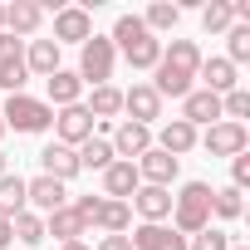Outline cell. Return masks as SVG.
I'll return each mask as SVG.
<instances>
[{
  "label": "cell",
  "mask_w": 250,
  "mask_h": 250,
  "mask_svg": "<svg viewBox=\"0 0 250 250\" xmlns=\"http://www.w3.org/2000/svg\"><path fill=\"white\" fill-rule=\"evenodd\" d=\"M108 40H113V49L133 69H157V59H162V40L143 25V15H118V25H113Z\"/></svg>",
  "instance_id": "cell-1"
},
{
  "label": "cell",
  "mask_w": 250,
  "mask_h": 250,
  "mask_svg": "<svg viewBox=\"0 0 250 250\" xmlns=\"http://www.w3.org/2000/svg\"><path fill=\"white\" fill-rule=\"evenodd\" d=\"M211 226V187L206 182H187L177 196H172V230L182 235H196Z\"/></svg>",
  "instance_id": "cell-2"
},
{
  "label": "cell",
  "mask_w": 250,
  "mask_h": 250,
  "mask_svg": "<svg viewBox=\"0 0 250 250\" xmlns=\"http://www.w3.org/2000/svg\"><path fill=\"white\" fill-rule=\"evenodd\" d=\"M0 118H5V128H15V133H44V128H54V108L44 98H30V93H10L5 108H0Z\"/></svg>",
  "instance_id": "cell-3"
},
{
  "label": "cell",
  "mask_w": 250,
  "mask_h": 250,
  "mask_svg": "<svg viewBox=\"0 0 250 250\" xmlns=\"http://www.w3.org/2000/svg\"><path fill=\"white\" fill-rule=\"evenodd\" d=\"M113 64H118V49H113V40H103V35H93V40H83L79 44V83H108L113 79Z\"/></svg>",
  "instance_id": "cell-4"
},
{
  "label": "cell",
  "mask_w": 250,
  "mask_h": 250,
  "mask_svg": "<svg viewBox=\"0 0 250 250\" xmlns=\"http://www.w3.org/2000/svg\"><path fill=\"white\" fill-rule=\"evenodd\" d=\"M211 157H240L245 147H250V133H245V123H211V128H206V138H196Z\"/></svg>",
  "instance_id": "cell-5"
},
{
  "label": "cell",
  "mask_w": 250,
  "mask_h": 250,
  "mask_svg": "<svg viewBox=\"0 0 250 250\" xmlns=\"http://www.w3.org/2000/svg\"><path fill=\"white\" fill-rule=\"evenodd\" d=\"M54 143H64V147H83L88 138H93V118H88V108L83 103H74V108H59L54 113Z\"/></svg>",
  "instance_id": "cell-6"
},
{
  "label": "cell",
  "mask_w": 250,
  "mask_h": 250,
  "mask_svg": "<svg viewBox=\"0 0 250 250\" xmlns=\"http://www.w3.org/2000/svg\"><path fill=\"white\" fill-rule=\"evenodd\" d=\"M108 147H113L118 162H138V157L152 147V128H143V123H118L113 138H108Z\"/></svg>",
  "instance_id": "cell-7"
},
{
  "label": "cell",
  "mask_w": 250,
  "mask_h": 250,
  "mask_svg": "<svg viewBox=\"0 0 250 250\" xmlns=\"http://www.w3.org/2000/svg\"><path fill=\"white\" fill-rule=\"evenodd\" d=\"M83 40H93V15L83 5H64L54 15V44H83Z\"/></svg>",
  "instance_id": "cell-8"
},
{
  "label": "cell",
  "mask_w": 250,
  "mask_h": 250,
  "mask_svg": "<svg viewBox=\"0 0 250 250\" xmlns=\"http://www.w3.org/2000/svg\"><path fill=\"white\" fill-rule=\"evenodd\" d=\"M133 167H138L143 187H167V191H172V182H177V172H182V162H177V157H167V152H157V147H147Z\"/></svg>",
  "instance_id": "cell-9"
},
{
  "label": "cell",
  "mask_w": 250,
  "mask_h": 250,
  "mask_svg": "<svg viewBox=\"0 0 250 250\" xmlns=\"http://www.w3.org/2000/svg\"><path fill=\"white\" fill-rule=\"evenodd\" d=\"M25 206H35V216H49V211H59V206H69V191H64V182H54V177H35V182H25Z\"/></svg>",
  "instance_id": "cell-10"
},
{
  "label": "cell",
  "mask_w": 250,
  "mask_h": 250,
  "mask_svg": "<svg viewBox=\"0 0 250 250\" xmlns=\"http://www.w3.org/2000/svg\"><path fill=\"white\" fill-rule=\"evenodd\" d=\"M123 113H128V123H143V128H152V123L162 118V98L152 93V83H133L128 93H123Z\"/></svg>",
  "instance_id": "cell-11"
},
{
  "label": "cell",
  "mask_w": 250,
  "mask_h": 250,
  "mask_svg": "<svg viewBox=\"0 0 250 250\" xmlns=\"http://www.w3.org/2000/svg\"><path fill=\"white\" fill-rule=\"evenodd\" d=\"M128 240H133V250H187V235H182V230H172V226H152V221H143Z\"/></svg>",
  "instance_id": "cell-12"
},
{
  "label": "cell",
  "mask_w": 250,
  "mask_h": 250,
  "mask_svg": "<svg viewBox=\"0 0 250 250\" xmlns=\"http://www.w3.org/2000/svg\"><path fill=\"white\" fill-rule=\"evenodd\" d=\"M196 147V128L191 123H182V118H172V123H162V133H157V152H167V157H187Z\"/></svg>",
  "instance_id": "cell-13"
},
{
  "label": "cell",
  "mask_w": 250,
  "mask_h": 250,
  "mask_svg": "<svg viewBox=\"0 0 250 250\" xmlns=\"http://www.w3.org/2000/svg\"><path fill=\"white\" fill-rule=\"evenodd\" d=\"M182 123H191V128H196V123H206V128L221 123V98L206 93V88H191V93L182 98Z\"/></svg>",
  "instance_id": "cell-14"
},
{
  "label": "cell",
  "mask_w": 250,
  "mask_h": 250,
  "mask_svg": "<svg viewBox=\"0 0 250 250\" xmlns=\"http://www.w3.org/2000/svg\"><path fill=\"white\" fill-rule=\"evenodd\" d=\"M196 79H201V83H206V93H216V98H226L230 88H240V79H235V64H230V59H201Z\"/></svg>",
  "instance_id": "cell-15"
},
{
  "label": "cell",
  "mask_w": 250,
  "mask_h": 250,
  "mask_svg": "<svg viewBox=\"0 0 250 250\" xmlns=\"http://www.w3.org/2000/svg\"><path fill=\"white\" fill-rule=\"evenodd\" d=\"M40 167H44V177H54V182H69V177L83 172V167H79V152L64 147V143H49V147L40 152Z\"/></svg>",
  "instance_id": "cell-16"
},
{
  "label": "cell",
  "mask_w": 250,
  "mask_h": 250,
  "mask_svg": "<svg viewBox=\"0 0 250 250\" xmlns=\"http://www.w3.org/2000/svg\"><path fill=\"white\" fill-rule=\"evenodd\" d=\"M138 187H143V177H138L133 162H113V167L103 172V196H108V201H128Z\"/></svg>",
  "instance_id": "cell-17"
},
{
  "label": "cell",
  "mask_w": 250,
  "mask_h": 250,
  "mask_svg": "<svg viewBox=\"0 0 250 250\" xmlns=\"http://www.w3.org/2000/svg\"><path fill=\"white\" fill-rule=\"evenodd\" d=\"M40 20H44V5H35V0H15V5H5V35H15V40L35 35Z\"/></svg>",
  "instance_id": "cell-18"
},
{
  "label": "cell",
  "mask_w": 250,
  "mask_h": 250,
  "mask_svg": "<svg viewBox=\"0 0 250 250\" xmlns=\"http://www.w3.org/2000/svg\"><path fill=\"white\" fill-rule=\"evenodd\" d=\"M133 206L143 211V221L162 226V221L172 216V191H167V187H138V191H133Z\"/></svg>",
  "instance_id": "cell-19"
},
{
  "label": "cell",
  "mask_w": 250,
  "mask_h": 250,
  "mask_svg": "<svg viewBox=\"0 0 250 250\" xmlns=\"http://www.w3.org/2000/svg\"><path fill=\"white\" fill-rule=\"evenodd\" d=\"M191 79H196V74H187V69L157 59V83H152V93H157V98H187V93H191Z\"/></svg>",
  "instance_id": "cell-20"
},
{
  "label": "cell",
  "mask_w": 250,
  "mask_h": 250,
  "mask_svg": "<svg viewBox=\"0 0 250 250\" xmlns=\"http://www.w3.org/2000/svg\"><path fill=\"white\" fill-rule=\"evenodd\" d=\"M44 83H49V98H44L49 108H74V103L83 98V83H79L74 69H59V74H49Z\"/></svg>",
  "instance_id": "cell-21"
},
{
  "label": "cell",
  "mask_w": 250,
  "mask_h": 250,
  "mask_svg": "<svg viewBox=\"0 0 250 250\" xmlns=\"http://www.w3.org/2000/svg\"><path fill=\"white\" fill-rule=\"evenodd\" d=\"M44 235H54L59 245H69V240H83V235H88V226L74 216V206H59V211H49V216H44Z\"/></svg>",
  "instance_id": "cell-22"
},
{
  "label": "cell",
  "mask_w": 250,
  "mask_h": 250,
  "mask_svg": "<svg viewBox=\"0 0 250 250\" xmlns=\"http://www.w3.org/2000/svg\"><path fill=\"white\" fill-rule=\"evenodd\" d=\"M25 69L40 74V79L59 74V44H54V40H35V44L25 49Z\"/></svg>",
  "instance_id": "cell-23"
},
{
  "label": "cell",
  "mask_w": 250,
  "mask_h": 250,
  "mask_svg": "<svg viewBox=\"0 0 250 250\" xmlns=\"http://www.w3.org/2000/svg\"><path fill=\"white\" fill-rule=\"evenodd\" d=\"M93 226H98L103 235H128V226H133V206H128V201H103Z\"/></svg>",
  "instance_id": "cell-24"
},
{
  "label": "cell",
  "mask_w": 250,
  "mask_h": 250,
  "mask_svg": "<svg viewBox=\"0 0 250 250\" xmlns=\"http://www.w3.org/2000/svg\"><path fill=\"white\" fill-rule=\"evenodd\" d=\"M88 118H118L123 113V88H113V83H98L93 93H88Z\"/></svg>",
  "instance_id": "cell-25"
},
{
  "label": "cell",
  "mask_w": 250,
  "mask_h": 250,
  "mask_svg": "<svg viewBox=\"0 0 250 250\" xmlns=\"http://www.w3.org/2000/svg\"><path fill=\"white\" fill-rule=\"evenodd\" d=\"M79 152V167H88V172H108L118 157H113V147H108V138H88L83 147H74Z\"/></svg>",
  "instance_id": "cell-26"
},
{
  "label": "cell",
  "mask_w": 250,
  "mask_h": 250,
  "mask_svg": "<svg viewBox=\"0 0 250 250\" xmlns=\"http://www.w3.org/2000/svg\"><path fill=\"white\" fill-rule=\"evenodd\" d=\"M25 211V177H15V172H5L0 177V216H20Z\"/></svg>",
  "instance_id": "cell-27"
},
{
  "label": "cell",
  "mask_w": 250,
  "mask_h": 250,
  "mask_svg": "<svg viewBox=\"0 0 250 250\" xmlns=\"http://www.w3.org/2000/svg\"><path fill=\"white\" fill-rule=\"evenodd\" d=\"M143 25H147L152 35H157V30H177V25H182V5H172V0H157V5H147Z\"/></svg>",
  "instance_id": "cell-28"
},
{
  "label": "cell",
  "mask_w": 250,
  "mask_h": 250,
  "mask_svg": "<svg viewBox=\"0 0 250 250\" xmlns=\"http://www.w3.org/2000/svg\"><path fill=\"white\" fill-rule=\"evenodd\" d=\"M162 59H167V64H177V69H187V74H196V69H201V49H196L191 40H172V44L162 49Z\"/></svg>",
  "instance_id": "cell-29"
},
{
  "label": "cell",
  "mask_w": 250,
  "mask_h": 250,
  "mask_svg": "<svg viewBox=\"0 0 250 250\" xmlns=\"http://www.w3.org/2000/svg\"><path fill=\"white\" fill-rule=\"evenodd\" d=\"M10 230H15V240H25V245H40V240H44V216H35V211L25 206L20 216H10Z\"/></svg>",
  "instance_id": "cell-30"
},
{
  "label": "cell",
  "mask_w": 250,
  "mask_h": 250,
  "mask_svg": "<svg viewBox=\"0 0 250 250\" xmlns=\"http://www.w3.org/2000/svg\"><path fill=\"white\" fill-rule=\"evenodd\" d=\"M221 59H230L235 69L250 59V25H230V30H226V54H221Z\"/></svg>",
  "instance_id": "cell-31"
},
{
  "label": "cell",
  "mask_w": 250,
  "mask_h": 250,
  "mask_svg": "<svg viewBox=\"0 0 250 250\" xmlns=\"http://www.w3.org/2000/svg\"><path fill=\"white\" fill-rule=\"evenodd\" d=\"M201 25L206 35H226L235 20H230V0H211V5H201Z\"/></svg>",
  "instance_id": "cell-32"
},
{
  "label": "cell",
  "mask_w": 250,
  "mask_h": 250,
  "mask_svg": "<svg viewBox=\"0 0 250 250\" xmlns=\"http://www.w3.org/2000/svg\"><path fill=\"white\" fill-rule=\"evenodd\" d=\"M245 206H240V191L235 187H221V191H211V216H221V221H235Z\"/></svg>",
  "instance_id": "cell-33"
},
{
  "label": "cell",
  "mask_w": 250,
  "mask_h": 250,
  "mask_svg": "<svg viewBox=\"0 0 250 250\" xmlns=\"http://www.w3.org/2000/svg\"><path fill=\"white\" fill-rule=\"evenodd\" d=\"M187 250H230V235H226L221 226H206V230L187 235Z\"/></svg>",
  "instance_id": "cell-34"
},
{
  "label": "cell",
  "mask_w": 250,
  "mask_h": 250,
  "mask_svg": "<svg viewBox=\"0 0 250 250\" xmlns=\"http://www.w3.org/2000/svg\"><path fill=\"white\" fill-rule=\"evenodd\" d=\"M25 79H30L25 59H10V64H0V88H5V93H25Z\"/></svg>",
  "instance_id": "cell-35"
},
{
  "label": "cell",
  "mask_w": 250,
  "mask_h": 250,
  "mask_svg": "<svg viewBox=\"0 0 250 250\" xmlns=\"http://www.w3.org/2000/svg\"><path fill=\"white\" fill-rule=\"evenodd\" d=\"M245 113H250V93H245V88H230V93L221 98V118H226V123H240Z\"/></svg>",
  "instance_id": "cell-36"
},
{
  "label": "cell",
  "mask_w": 250,
  "mask_h": 250,
  "mask_svg": "<svg viewBox=\"0 0 250 250\" xmlns=\"http://www.w3.org/2000/svg\"><path fill=\"white\" fill-rule=\"evenodd\" d=\"M98 206H103V196H79V201H74V216H79V221L93 230V221H98Z\"/></svg>",
  "instance_id": "cell-37"
},
{
  "label": "cell",
  "mask_w": 250,
  "mask_h": 250,
  "mask_svg": "<svg viewBox=\"0 0 250 250\" xmlns=\"http://www.w3.org/2000/svg\"><path fill=\"white\" fill-rule=\"evenodd\" d=\"M245 182H250V157H245V152H240V157H230V187H235V191H240V187H245Z\"/></svg>",
  "instance_id": "cell-38"
},
{
  "label": "cell",
  "mask_w": 250,
  "mask_h": 250,
  "mask_svg": "<svg viewBox=\"0 0 250 250\" xmlns=\"http://www.w3.org/2000/svg\"><path fill=\"white\" fill-rule=\"evenodd\" d=\"M98 250H133V240H128V235H103Z\"/></svg>",
  "instance_id": "cell-39"
},
{
  "label": "cell",
  "mask_w": 250,
  "mask_h": 250,
  "mask_svg": "<svg viewBox=\"0 0 250 250\" xmlns=\"http://www.w3.org/2000/svg\"><path fill=\"white\" fill-rule=\"evenodd\" d=\"M10 240H15V230H10V221H5V216H0V250H5Z\"/></svg>",
  "instance_id": "cell-40"
},
{
  "label": "cell",
  "mask_w": 250,
  "mask_h": 250,
  "mask_svg": "<svg viewBox=\"0 0 250 250\" xmlns=\"http://www.w3.org/2000/svg\"><path fill=\"white\" fill-rule=\"evenodd\" d=\"M64 250H88V245H83V240H69V245H64Z\"/></svg>",
  "instance_id": "cell-41"
},
{
  "label": "cell",
  "mask_w": 250,
  "mask_h": 250,
  "mask_svg": "<svg viewBox=\"0 0 250 250\" xmlns=\"http://www.w3.org/2000/svg\"><path fill=\"white\" fill-rule=\"evenodd\" d=\"M5 172H10V162H5V152H0V177H5Z\"/></svg>",
  "instance_id": "cell-42"
},
{
  "label": "cell",
  "mask_w": 250,
  "mask_h": 250,
  "mask_svg": "<svg viewBox=\"0 0 250 250\" xmlns=\"http://www.w3.org/2000/svg\"><path fill=\"white\" fill-rule=\"evenodd\" d=\"M0 30H5V5H0Z\"/></svg>",
  "instance_id": "cell-43"
},
{
  "label": "cell",
  "mask_w": 250,
  "mask_h": 250,
  "mask_svg": "<svg viewBox=\"0 0 250 250\" xmlns=\"http://www.w3.org/2000/svg\"><path fill=\"white\" fill-rule=\"evenodd\" d=\"M0 138H5V118H0Z\"/></svg>",
  "instance_id": "cell-44"
},
{
  "label": "cell",
  "mask_w": 250,
  "mask_h": 250,
  "mask_svg": "<svg viewBox=\"0 0 250 250\" xmlns=\"http://www.w3.org/2000/svg\"><path fill=\"white\" fill-rule=\"evenodd\" d=\"M230 250H250V245H230Z\"/></svg>",
  "instance_id": "cell-45"
}]
</instances>
